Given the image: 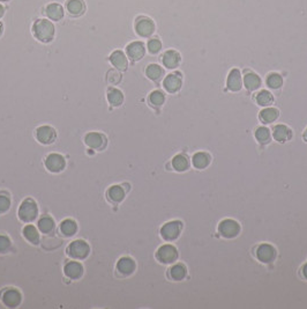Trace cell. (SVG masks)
Returning a JSON list of instances; mask_svg holds the SVG:
<instances>
[{
	"mask_svg": "<svg viewBox=\"0 0 307 309\" xmlns=\"http://www.w3.org/2000/svg\"><path fill=\"white\" fill-rule=\"evenodd\" d=\"M90 247L84 240H75L67 247V255L73 260H84L89 256Z\"/></svg>",
	"mask_w": 307,
	"mask_h": 309,
	"instance_id": "obj_3",
	"label": "cell"
},
{
	"mask_svg": "<svg viewBox=\"0 0 307 309\" xmlns=\"http://www.w3.org/2000/svg\"><path fill=\"white\" fill-rule=\"evenodd\" d=\"M305 138H307V130H306V132H305Z\"/></svg>",
	"mask_w": 307,
	"mask_h": 309,
	"instance_id": "obj_45",
	"label": "cell"
},
{
	"mask_svg": "<svg viewBox=\"0 0 307 309\" xmlns=\"http://www.w3.org/2000/svg\"><path fill=\"white\" fill-rule=\"evenodd\" d=\"M218 232L224 238L233 239L239 234L240 226L237 221L232 220V219H227V220H223L219 224Z\"/></svg>",
	"mask_w": 307,
	"mask_h": 309,
	"instance_id": "obj_7",
	"label": "cell"
},
{
	"mask_svg": "<svg viewBox=\"0 0 307 309\" xmlns=\"http://www.w3.org/2000/svg\"><path fill=\"white\" fill-rule=\"evenodd\" d=\"M164 101H165L164 94L159 91L153 92L149 97V102L154 107H161L162 104L164 103Z\"/></svg>",
	"mask_w": 307,
	"mask_h": 309,
	"instance_id": "obj_37",
	"label": "cell"
},
{
	"mask_svg": "<svg viewBox=\"0 0 307 309\" xmlns=\"http://www.w3.org/2000/svg\"><path fill=\"white\" fill-rule=\"evenodd\" d=\"M37 226H38V229H40L43 234H50L55 230L56 224L52 218L49 217V215H45V217L41 218L40 220H38Z\"/></svg>",
	"mask_w": 307,
	"mask_h": 309,
	"instance_id": "obj_25",
	"label": "cell"
},
{
	"mask_svg": "<svg viewBox=\"0 0 307 309\" xmlns=\"http://www.w3.org/2000/svg\"><path fill=\"white\" fill-rule=\"evenodd\" d=\"M257 100V103L259 106H262V107H267L270 106V104L274 102V98L272 95V93L268 92V91H261L255 98Z\"/></svg>",
	"mask_w": 307,
	"mask_h": 309,
	"instance_id": "obj_33",
	"label": "cell"
},
{
	"mask_svg": "<svg viewBox=\"0 0 307 309\" xmlns=\"http://www.w3.org/2000/svg\"><path fill=\"white\" fill-rule=\"evenodd\" d=\"M257 256L259 260L263 263H272L276 257V250L270 244H261L257 250Z\"/></svg>",
	"mask_w": 307,
	"mask_h": 309,
	"instance_id": "obj_12",
	"label": "cell"
},
{
	"mask_svg": "<svg viewBox=\"0 0 307 309\" xmlns=\"http://www.w3.org/2000/svg\"><path fill=\"white\" fill-rule=\"evenodd\" d=\"M110 61L112 63V65L117 70L119 71H126L127 70V66H128V61L126 58L125 53L123 51L117 50L113 51L112 55L110 56Z\"/></svg>",
	"mask_w": 307,
	"mask_h": 309,
	"instance_id": "obj_16",
	"label": "cell"
},
{
	"mask_svg": "<svg viewBox=\"0 0 307 309\" xmlns=\"http://www.w3.org/2000/svg\"><path fill=\"white\" fill-rule=\"evenodd\" d=\"M273 136L274 138H275V140H277V142L284 143L290 139L291 130L287 127V125H282V124L276 125V127L274 128Z\"/></svg>",
	"mask_w": 307,
	"mask_h": 309,
	"instance_id": "obj_23",
	"label": "cell"
},
{
	"mask_svg": "<svg viewBox=\"0 0 307 309\" xmlns=\"http://www.w3.org/2000/svg\"><path fill=\"white\" fill-rule=\"evenodd\" d=\"M255 138L259 143L267 144L270 140V131L267 128H259L255 132Z\"/></svg>",
	"mask_w": 307,
	"mask_h": 309,
	"instance_id": "obj_36",
	"label": "cell"
},
{
	"mask_svg": "<svg viewBox=\"0 0 307 309\" xmlns=\"http://www.w3.org/2000/svg\"><path fill=\"white\" fill-rule=\"evenodd\" d=\"M244 85L248 91H255L261 85V79L255 73H247L244 77Z\"/></svg>",
	"mask_w": 307,
	"mask_h": 309,
	"instance_id": "obj_29",
	"label": "cell"
},
{
	"mask_svg": "<svg viewBox=\"0 0 307 309\" xmlns=\"http://www.w3.org/2000/svg\"><path fill=\"white\" fill-rule=\"evenodd\" d=\"M135 262L131 257H122L117 263V270L120 275L131 276L135 271Z\"/></svg>",
	"mask_w": 307,
	"mask_h": 309,
	"instance_id": "obj_15",
	"label": "cell"
},
{
	"mask_svg": "<svg viewBox=\"0 0 307 309\" xmlns=\"http://www.w3.org/2000/svg\"><path fill=\"white\" fill-rule=\"evenodd\" d=\"M77 225L72 219H65L61 224H60V233L66 238H71L77 234Z\"/></svg>",
	"mask_w": 307,
	"mask_h": 309,
	"instance_id": "obj_22",
	"label": "cell"
},
{
	"mask_svg": "<svg viewBox=\"0 0 307 309\" xmlns=\"http://www.w3.org/2000/svg\"><path fill=\"white\" fill-rule=\"evenodd\" d=\"M156 257L161 263L163 264H171L176 262L178 259V251L177 249L171 244H164L158 249L156 253Z\"/></svg>",
	"mask_w": 307,
	"mask_h": 309,
	"instance_id": "obj_6",
	"label": "cell"
},
{
	"mask_svg": "<svg viewBox=\"0 0 307 309\" xmlns=\"http://www.w3.org/2000/svg\"><path fill=\"white\" fill-rule=\"evenodd\" d=\"M84 143L86 145L92 149H103L107 145V138L98 132H89L84 137Z\"/></svg>",
	"mask_w": 307,
	"mask_h": 309,
	"instance_id": "obj_10",
	"label": "cell"
},
{
	"mask_svg": "<svg viewBox=\"0 0 307 309\" xmlns=\"http://www.w3.org/2000/svg\"><path fill=\"white\" fill-rule=\"evenodd\" d=\"M57 138V132L53 128L49 125H43L36 130V139L43 145H51L55 143Z\"/></svg>",
	"mask_w": 307,
	"mask_h": 309,
	"instance_id": "obj_9",
	"label": "cell"
},
{
	"mask_svg": "<svg viewBox=\"0 0 307 309\" xmlns=\"http://www.w3.org/2000/svg\"><path fill=\"white\" fill-rule=\"evenodd\" d=\"M186 274H187L186 268L182 265V264H177V265H174L170 269V277L173 280H183L186 277Z\"/></svg>",
	"mask_w": 307,
	"mask_h": 309,
	"instance_id": "obj_34",
	"label": "cell"
},
{
	"mask_svg": "<svg viewBox=\"0 0 307 309\" xmlns=\"http://www.w3.org/2000/svg\"><path fill=\"white\" fill-rule=\"evenodd\" d=\"M4 13H5V8H4V6L0 5V17H1L2 16H4Z\"/></svg>",
	"mask_w": 307,
	"mask_h": 309,
	"instance_id": "obj_43",
	"label": "cell"
},
{
	"mask_svg": "<svg viewBox=\"0 0 307 309\" xmlns=\"http://www.w3.org/2000/svg\"><path fill=\"white\" fill-rule=\"evenodd\" d=\"M11 208V199L7 195L0 194V214L6 213Z\"/></svg>",
	"mask_w": 307,
	"mask_h": 309,
	"instance_id": "obj_39",
	"label": "cell"
},
{
	"mask_svg": "<svg viewBox=\"0 0 307 309\" xmlns=\"http://www.w3.org/2000/svg\"><path fill=\"white\" fill-rule=\"evenodd\" d=\"M2 34V23L0 22V35Z\"/></svg>",
	"mask_w": 307,
	"mask_h": 309,
	"instance_id": "obj_44",
	"label": "cell"
},
{
	"mask_svg": "<svg viewBox=\"0 0 307 309\" xmlns=\"http://www.w3.org/2000/svg\"><path fill=\"white\" fill-rule=\"evenodd\" d=\"M45 167L51 173H61L66 167L65 158L58 153H51L45 159Z\"/></svg>",
	"mask_w": 307,
	"mask_h": 309,
	"instance_id": "obj_4",
	"label": "cell"
},
{
	"mask_svg": "<svg viewBox=\"0 0 307 309\" xmlns=\"http://www.w3.org/2000/svg\"><path fill=\"white\" fill-rule=\"evenodd\" d=\"M66 8H67L71 16H80L86 11V5L82 0H68L67 4H66Z\"/></svg>",
	"mask_w": 307,
	"mask_h": 309,
	"instance_id": "obj_20",
	"label": "cell"
},
{
	"mask_svg": "<svg viewBox=\"0 0 307 309\" xmlns=\"http://www.w3.org/2000/svg\"><path fill=\"white\" fill-rule=\"evenodd\" d=\"M45 13H46V16L49 19L53 21H59L64 17V8H62L61 5L53 2V4H50L46 6V8H45Z\"/></svg>",
	"mask_w": 307,
	"mask_h": 309,
	"instance_id": "obj_19",
	"label": "cell"
},
{
	"mask_svg": "<svg viewBox=\"0 0 307 309\" xmlns=\"http://www.w3.org/2000/svg\"><path fill=\"white\" fill-rule=\"evenodd\" d=\"M172 166L174 168V170H177V172H185V170L188 169L189 161H188V159L185 157V155L179 154V155H176V157L173 158Z\"/></svg>",
	"mask_w": 307,
	"mask_h": 309,
	"instance_id": "obj_30",
	"label": "cell"
},
{
	"mask_svg": "<svg viewBox=\"0 0 307 309\" xmlns=\"http://www.w3.org/2000/svg\"><path fill=\"white\" fill-rule=\"evenodd\" d=\"M162 49V43L161 41L157 40V38H153L148 42V50L150 53L155 55V53H158Z\"/></svg>",
	"mask_w": 307,
	"mask_h": 309,
	"instance_id": "obj_40",
	"label": "cell"
},
{
	"mask_svg": "<svg viewBox=\"0 0 307 309\" xmlns=\"http://www.w3.org/2000/svg\"><path fill=\"white\" fill-rule=\"evenodd\" d=\"M180 63V55L177 51L169 50L163 55V64L167 68H176Z\"/></svg>",
	"mask_w": 307,
	"mask_h": 309,
	"instance_id": "obj_21",
	"label": "cell"
},
{
	"mask_svg": "<svg viewBox=\"0 0 307 309\" xmlns=\"http://www.w3.org/2000/svg\"><path fill=\"white\" fill-rule=\"evenodd\" d=\"M146 74L150 80L156 81V80H159L162 76H163V68L157 64H150L148 67L146 68Z\"/></svg>",
	"mask_w": 307,
	"mask_h": 309,
	"instance_id": "obj_32",
	"label": "cell"
},
{
	"mask_svg": "<svg viewBox=\"0 0 307 309\" xmlns=\"http://www.w3.org/2000/svg\"><path fill=\"white\" fill-rule=\"evenodd\" d=\"M228 88L232 92H238L242 89L243 81H242V74H240V71L237 70V68H233L232 71L230 72L228 77Z\"/></svg>",
	"mask_w": 307,
	"mask_h": 309,
	"instance_id": "obj_17",
	"label": "cell"
},
{
	"mask_svg": "<svg viewBox=\"0 0 307 309\" xmlns=\"http://www.w3.org/2000/svg\"><path fill=\"white\" fill-rule=\"evenodd\" d=\"M19 218L23 223L29 224L32 223L38 215V208L37 204L35 203V200H32L31 198H27L21 203L20 209H19Z\"/></svg>",
	"mask_w": 307,
	"mask_h": 309,
	"instance_id": "obj_2",
	"label": "cell"
},
{
	"mask_svg": "<svg viewBox=\"0 0 307 309\" xmlns=\"http://www.w3.org/2000/svg\"><path fill=\"white\" fill-rule=\"evenodd\" d=\"M303 275H304V277H305V278L307 279V264H305V265H304V268H303Z\"/></svg>",
	"mask_w": 307,
	"mask_h": 309,
	"instance_id": "obj_42",
	"label": "cell"
},
{
	"mask_svg": "<svg viewBox=\"0 0 307 309\" xmlns=\"http://www.w3.org/2000/svg\"><path fill=\"white\" fill-rule=\"evenodd\" d=\"M107 197H109V199L112 203L118 204L120 202H123L125 198L124 189H123V187H120V185H113V187H111L109 189V191H107Z\"/></svg>",
	"mask_w": 307,
	"mask_h": 309,
	"instance_id": "obj_26",
	"label": "cell"
},
{
	"mask_svg": "<svg viewBox=\"0 0 307 309\" xmlns=\"http://www.w3.org/2000/svg\"><path fill=\"white\" fill-rule=\"evenodd\" d=\"M267 85L273 89H278L283 85V78L277 73H272L267 78Z\"/></svg>",
	"mask_w": 307,
	"mask_h": 309,
	"instance_id": "obj_35",
	"label": "cell"
},
{
	"mask_svg": "<svg viewBox=\"0 0 307 309\" xmlns=\"http://www.w3.org/2000/svg\"><path fill=\"white\" fill-rule=\"evenodd\" d=\"M21 300H22V295L16 289H6L2 291L1 293V301L6 307L8 308H15L21 304Z\"/></svg>",
	"mask_w": 307,
	"mask_h": 309,
	"instance_id": "obj_8",
	"label": "cell"
},
{
	"mask_svg": "<svg viewBox=\"0 0 307 309\" xmlns=\"http://www.w3.org/2000/svg\"><path fill=\"white\" fill-rule=\"evenodd\" d=\"M11 239L6 235H0V254H6L11 250Z\"/></svg>",
	"mask_w": 307,
	"mask_h": 309,
	"instance_id": "obj_38",
	"label": "cell"
},
{
	"mask_svg": "<svg viewBox=\"0 0 307 309\" xmlns=\"http://www.w3.org/2000/svg\"><path fill=\"white\" fill-rule=\"evenodd\" d=\"M0 1H8V0H0Z\"/></svg>",
	"mask_w": 307,
	"mask_h": 309,
	"instance_id": "obj_46",
	"label": "cell"
},
{
	"mask_svg": "<svg viewBox=\"0 0 307 309\" xmlns=\"http://www.w3.org/2000/svg\"><path fill=\"white\" fill-rule=\"evenodd\" d=\"M209 163H210V157L207 154V153L200 152V153H197V154L193 157V164L195 168H198V169H203V168H206Z\"/></svg>",
	"mask_w": 307,
	"mask_h": 309,
	"instance_id": "obj_31",
	"label": "cell"
},
{
	"mask_svg": "<svg viewBox=\"0 0 307 309\" xmlns=\"http://www.w3.org/2000/svg\"><path fill=\"white\" fill-rule=\"evenodd\" d=\"M163 86L169 93L178 92L182 88V78L179 74H169L164 79Z\"/></svg>",
	"mask_w": 307,
	"mask_h": 309,
	"instance_id": "obj_18",
	"label": "cell"
},
{
	"mask_svg": "<svg viewBox=\"0 0 307 309\" xmlns=\"http://www.w3.org/2000/svg\"><path fill=\"white\" fill-rule=\"evenodd\" d=\"M182 229L183 225L180 221H170L161 228V235L165 241H173V240L178 239Z\"/></svg>",
	"mask_w": 307,
	"mask_h": 309,
	"instance_id": "obj_5",
	"label": "cell"
},
{
	"mask_svg": "<svg viewBox=\"0 0 307 309\" xmlns=\"http://www.w3.org/2000/svg\"><path fill=\"white\" fill-rule=\"evenodd\" d=\"M107 101L111 106L113 107H119L122 106L123 102H124V94L117 88H110L107 91Z\"/></svg>",
	"mask_w": 307,
	"mask_h": 309,
	"instance_id": "obj_27",
	"label": "cell"
},
{
	"mask_svg": "<svg viewBox=\"0 0 307 309\" xmlns=\"http://www.w3.org/2000/svg\"><path fill=\"white\" fill-rule=\"evenodd\" d=\"M64 274L67 278L70 279H80L83 275V266L82 264L79 262H75V260H71V262L66 263L64 268Z\"/></svg>",
	"mask_w": 307,
	"mask_h": 309,
	"instance_id": "obj_14",
	"label": "cell"
},
{
	"mask_svg": "<svg viewBox=\"0 0 307 309\" xmlns=\"http://www.w3.org/2000/svg\"><path fill=\"white\" fill-rule=\"evenodd\" d=\"M126 51H127L129 59L135 62L143 58L144 53H146V48H144V44L142 42H132V43L128 44L127 48H126Z\"/></svg>",
	"mask_w": 307,
	"mask_h": 309,
	"instance_id": "obj_13",
	"label": "cell"
},
{
	"mask_svg": "<svg viewBox=\"0 0 307 309\" xmlns=\"http://www.w3.org/2000/svg\"><path fill=\"white\" fill-rule=\"evenodd\" d=\"M120 80H122V76H120L117 71L111 70L107 72V81H109L110 83H112V85H117Z\"/></svg>",
	"mask_w": 307,
	"mask_h": 309,
	"instance_id": "obj_41",
	"label": "cell"
},
{
	"mask_svg": "<svg viewBox=\"0 0 307 309\" xmlns=\"http://www.w3.org/2000/svg\"><path fill=\"white\" fill-rule=\"evenodd\" d=\"M278 110L275 108H266L260 113V119L264 124H269V123L275 122L278 118Z\"/></svg>",
	"mask_w": 307,
	"mask_h": 309,
	"instance_id": "obj_28",
	"label": "cell"
},
{
	"mask_svg": "<svg viewBox=\"0 0 307 309\" xmlns=\"http://www.w3.org/2000/svg\"><path fill=\"white\" fill-rule=\"evenodd\" d=\"M32 33H34L35 37L40 42L49 43L55 37L56 28L51 21L40 19L36 21L34 26H32Z\"/></svg>",
	"mask_w": 307,
	"mask_h": 309,
	"instance_id": "obj_1",
	"label": "cell"
},
{
	"mask_svg": "<svg viewBox=\"0 0 307 309\" xmlns=\"http://www.w3.org/2000/svg\"><path fill=\"white\" fill-rule=\"evenodd\" d=\"M135 31L142 37H149L155 32V25L148 17H140L135 23Z\"/></svg>",
	"mask_w": 307,
	"mask_h": 309,
	"instance_id": "obj_11",
	"label": "cell"
},
{
	"mask_svg": "<svg viewBox=\"0 0 307 309\" xmlns=\"http://www.w3.org/2000/svg\"><path fill=\"white\" fill-rule=\"evenodd\" d=\"M23 236L27 241H29L31 244H40V233L37 232L35 226L32 225H27V226L23 228Z\"/></svg>",
	"mask_w": 307,
	"mask_h": 309,
	"instance_id": "obj_24",
	"label": "cell"
}]
</instances>
